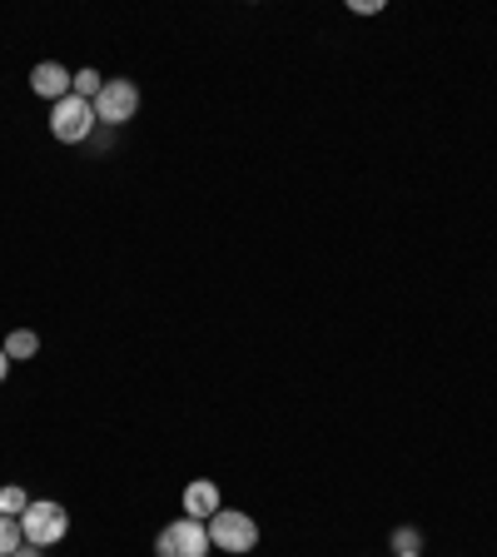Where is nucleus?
I'll return each instance as SVG.
<instances>
[{"label":"nucleus","instance_id":"1","mask_svg":"<svg viewBox=\"0 0 497 557\" xmlns=\"http://www.w3.org/2000/svg\"><path fill=\"white\" fill-rule=\"evenodd\" d=\"M209 543L220 547V553H234V557L254 553L259 547V522L239 508H220L214 518H209Z\"/></svg>","mask_w":497,"mask_h":557},{"label":"nucleus","instance_id":"2","mask_svg":"<svg viewBox=\"0 0 497 557\" xmlns=\"http://www.w3.org/2000/svg\"><path fill=\"white\" fill-rule=\"evenodd\" d=\"M21 533H25V543L30 547L46 553L50 543H60V537L70 533V512L60 508V503H50V498H30V508L21 512Z\"/></svg>","mask_w":497,"mask_h":557},{"label":"nucleus","instance_id":"3","mask_svg":"<svg viewBox=\"0 0 497 557\" xmlns=\"http://www.w3.org/2000/svg\"><path fill=\"white\" fill-rule=\"evenodd\" d=\"M209 522L199 518H174L160 537H154V557H209Z\"/></svg>","mask_w":497,"mask_h":557},{"label":"nucleus","instance_id":"4","mask_svg":"<svg viewBox=\"0 0 497 557\" xmlns=\"http://www.w3.org/2000/svg\"><path fill=\"white\" fill-rule=\"evenodd\" d=\"M95 125H100V120H95V104L80 100V95H65L60 104H50V135H55L60 145H80V139H90Z\"/></svg>","mask_w":497,"mask_h":557},{"label":"nucleus","instance_id":"5","mask_svg":"<svg viewBox=\"0 0 497 557\" xmlns=\"http://www.w3.org/2000/svg\"><path fill=\"white\" fill-rule=\"evenodd\" d=\"M139 115V85L129 81V75H120V81H104V90L95 95V120L100 125H129V120Z\"/></svg>","mask_w":497,"mask_h":557},{"label":"nucleus","instance_id":"6","mask_svg":"<svg viewBox=\"0 0 497 557\" xmlns=\"http://www.w3.org/2000/svg\"><path fill=\"white\" fill-rule=\"evenodd\" d=\"M30 90L40 95V100L60 104L65 95H75V75H70L65 65H55V60H40V65L30 70Z\"/></svg>","mask_w":497,"mask_h":557},{"label":"nucleus","instance_id":"7","mask_svg":"<svg viewBox=\"0 0 497 557\" xmlns=\"http://www.w3.org/2000/svg\"><path fill=\"white\" fill-rule=\"evenodd\" d=\"M224 508V498H220V483H209V478H195V483L185 487V518H199V522H209L214 512Z\"/></svg>","mask_w":497,"mask_h":557},{"label":"nucleus","instance_id":"8","mask_svg":"<svg viewBox=\"0 0 497 557\" xmlns=\"http://www.w3.org/2000/svg\"><path fill=\"white\" fill-rule=\"evenodd\" d=\"M5 359L11 363H25V359H35V354H40V334H35V329H11V338H5Z\"/></svg>","mask_w":497,"mask_h":557},{"label":"nucleus","instance_id":"9","mask_svg":"<svg viewBox=\"0 0 497 557\" xmlns=\"http://www.w3.org/2000/svg\"><path fill=\"white\" fill-rule=\"evenodd\" d=\"M25 547V533H21V518H0V557H11Z\"/></svg>","mask_w":497,"mask_h":557},{"label":"nucleus","instance_id":"10","mask_svg":"<svg viewBox=\"0 0 497 557\" xmlns=\"http://www.w3.org/2000/svg\"><path fill=\"white\" fill-rule=\"evenodd\" d=\"M30 508V498H25V487H0V518H21V512Z\"/></svg>","mask_w":497,"mask_h":557},{"label":"nucleus","instance_id":"11","mask_svg":"<svg viewBox=\"0 0 497 557\" xmlns=\"http://www.w3.org/2000/svg\"><path fill=\"white\" fill-rule=\"evenodd\" d=\"M104 90V75L100 70H75V95H80V100H90L95 104V95Z\"/></svg>","mask_w":497,"mask_h":557},{"label":"nucleus","instance_id":"12","mask_svg":"<svg viewBox=\"0 0 497 557\" xmlns=\"http://www.w3.org/2000/svg\"><path fill=\"white\" fill-rule=\"evenodd\" d=\"M388 543H394V557H403V553H418V547H423V533H418V528H394Z\"/></svg>","mask_w":497,"mask_h":557},{"label":"nucleus","instance_id":"13","mask_svg":"<svg viewBox=\"0 0 497 557\" xmlns=\"http://www.w3.org/2000/svg\"><path fill=\"white\" fill-rule=\"evenodd\" d=\"M353 11H359V15H373V11H383V0H353Z\"/></svg>","mask_w":497,"mask_h":557},{"label":"nucleus","instance_id":"14","mask_svg":"<svg viewBox=\"0 0 497 557\" xmlns=\"http://www.w3.org/2000/svg\"><path fill=\"white\" fill-rule=\"evenodd\" d=\"M5 373H11V359H5V348H0V383H5Z\"/></svg>","mask_w":497,"mask_h":557},{"label":"nucleus","instance_id":"15","mask_svg":"<svg viewBox=\"0 0 497 557\" xmlns=\"http://www.w3.org/2000/svg\"><path fill=\"white\" fill-rule=\"evenodd\" d=\"M11 557H40V547H30V543H25L21 553H11Z\"/></svg>","mask_w":497,"mask_h":557},{"label":"nucleus","instance_id":"16","mask_svg":"<svg viewBox=\"0 0 497 557\" xmlns=\"http://www.w3.org/2000/svg\"><path fill=\"white\" fill-rule=\"evenodd\" d=\"M403 557H418V553H403Z\"/></svg>","mask_w":497,"mask_h":557}]
</instances>
